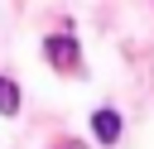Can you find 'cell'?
<instances>
[{
	"mask_svg": "<svg viewBox=\"0 0 154 149\" xmlns=\"http://www.w3.org/2000/svg\"><path fill=\"white\" fill-rule=\"evenodd\" d=\"M43 53H48L53 67L82 72V53H77V38H72V34H48V38H43Z\"/></svg>",
	"mask_w": 154,
	"mask_h": 149,
	"instance_id": "cell-1",
	"label": "cell"
},
{
	"mask_svg": "<svg viewBox=\"0 0 154 149\" xmlns=\"http://www.w3.org/2000/svg\"><path fill=\"white\" fill-rule=\"evenodd\" d=\"M91 130H96L101 144H116V139H120V115H116V111H96V115H91Z\"/></svg>",
	"mask_w": 154,
	"mask_h": 149,
	"instance_id": "cell-2",
	"label": "cell"
},
{
	"mask_svg": "<svg viewBox=\"0 0 154 149\" xmlns=\"http://www.w3.org/2000/svg\"><path fill=\"white\" fill-rule=\"evenodd\" d=\"M0 115H19V87L10 77H0Z\"/></svg>",
	"mask_w": 154,
	"mask_h": 149,
	"instance_id": "cell-3",
	"label": "cell"
},
{
	"mask_svg": "<svg viewBox=\"0 0 154 149\" xmlns=\"http://www.w3.org/2000/svg\"><path fill=\"white\" fill-rule=\"evenodd\" d=\"M63 149H77V144H63Z\"/></svg>",
	"mask_w": 154,
	"mask_h": 149,
	"instance_id": "cell-4",
	"label": "cell"
}]
</instances>
